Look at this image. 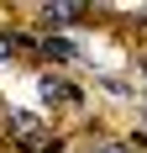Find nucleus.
I'll return each instance as SVG.
<instances>
[{"mask_svg": "<svg viewBox=\"0 0 147 153\" xmlns=\"http://www.w3.org/2000/svg\"><path fill=\"white\" fill-rule=\"evenodd\" d=\"M37 95H42L47 106H79V100H84V95L74 90L63 74H53V69H47V74H37Z\"/></svg>", "mask_w": 147, "mask_h": 153, "instance_id": "nucleus-1", "label": "nucleus"}, {"mask_svg": "<svg viewBox=\"0 0 147 153\" xmlns=\"http://www.w3.org/2000/svg\"><path fill=\"white\" fill-rule=\"evenodd\" d=\"M37 53H42L47 63H74V58H79V42H74V37H63V32H42Z\"/></svg>", "mask_w": 147, "mask_h": 153, "instance_id": "nucleus-2", "label": "nucleus"}, {"mask_svg": "<svg viewBox=\"0 0 147 153\" xmlns=\"http://www.w3.org/2000/svg\"><path fill=\"white\" fill-rule=\"evenodd\" d=\"M84 5H37V21H47V32L53 27H74V21H84Z\"/></svg>", "mask_w": 147, "mask_h": 153, "instance_id": "nucleus-3", "label": "nucleus"}, {"mask_svg": "<svg viewBox=\"0 0 147 153\" xmlns=\"http://www.w3.org/2000/svg\"><path fill=\"white\" fill-rule=\"evenodd\" d=\"M100 90H110L116 100H132V95H137V85H126L121 74H100Z\"/></svg>", "mask_w": 147, "mask_h": 153, "instance_id": "nucleus-4", "label": "nucleus"}, {"mask_svg": "<svg viewBox=\"0 0 147 153\" xmlns=\"http://www.w3.org/2000/svg\"><path fill=\"white\" fill-rule=\"evenodd\" d=\"M21 153H68V143L63 137H37V143H26Z\"/></svg>", "mask_w": 147, "mask_h": 153, "instance_id": "nucleus-5", "label": "nucleus"}, {"mask_svg": "<svg viewBox=\"0 0 147 153\" xmlns=\"http://www.w3.org/2000/svg\"><path fill=\"white\" fill-rule=\"evenodd\" d=\"M16 58V42H11V32H0V63H11Z\"/></svg>", "mask_w": 147, "mask_h": 153, "instance_id": "nucleus-6", "label": "nucleus"}, {"mask_svg": "<svg viewBox=\"0 0 147 153\" xmlns=\"http://www.w3.org/2000/svg\"><path fill=\"white\" fill-rule=\"evenodd\" d=\"M95 153H132V148H126V143H105V137H100V143H95Z\"/></svg>", "mask_w": 147, "mask_h": 153, "instance_id": "nucleus-7", "label": "nucleus"}, {"mask_svg": "<svg viewBox=\"0 0 147 153\" xmlns=\"http://www.w3.org/2000/svg\"><path fill=\"white\" fill-rule=\"evenodd\" d=\"M137 132H147V106H142V127H137Z\"/></svg>", "mask_w": 147, "mask_h": 153, "instance_id": "nucleus-8", "label": "nucleus"}]
</instances>
